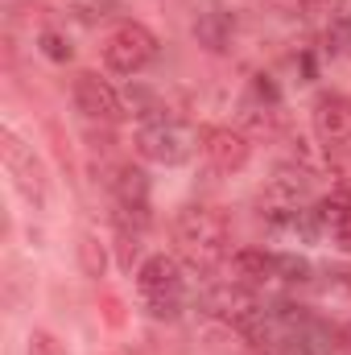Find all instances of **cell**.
I'll return each mask as SVG.
<instances>
[{"mask_svg":"<svg viewBox=\"0 0 351 355\" xmlns=\"http://www.w3.org/2000/svg\"><path fill=\"white\" fill-rule=\"evenodd\" d=\"M137 153L145 157V162H153V166H182V162H190V153H194V132L186 128V124H178V120H153V124H141L137 128Z\"/></svg>","mask_w":351,"mask_h":355,"instance_id":"3","label":"cell"},{"mask_svg":"<svg viewBox=\"0 0 351 355\" xmlns=\"http://www.w3.org/2000/svg\"><path fill=\"white\" fill-rule=\"evenodd\" d=\"M116 207H149V174L141 166H116L108 178Z\"/></svg>","mask_w":351,"mask_h":355,"instance_id":"11","label":"cell"},{"mask_svg":"<svg viewBox=\"0 0 351 355\" xmlns=\"http://www.w3.org/2000/svg\"><path fill=\"white\" fill-rule=\"evenodd\" d=\"M207 314H215V318H228V322H236L240 314H248L252 306H257V297L240 285V281H223V285H215L211 293H207Z\"/></svg>","mask_w":351,"mask_h":355,"instance_id":"10","label":"cell"},{"mask_svg":"<svg viewBox=\"0 0 351 355\" xmlns=\"http://www.w3.org/2000/svg\"><path fill=\"white\" fill-rule=\"evenodd\" d=\"M232 272L240 285H261L268 277H277V257L264 252V248H240L232 257Z\"/></svg>","mask_w":351,"mask_h":355,"instance_id":"13","label":"cell"},{"mask_svg":"<svg viewBox=\"0 0 351 355\" xmlns=\"http://www.w3.org/2000/svg\"><path fill=\"white\" fill-rule=\"evenodd\" d=\"M232 33H236V21L223 12V8H207L198 21H194V42L211 54H223L232 46Z\"/></svg>","mask_w":351,"mask_h":355,"instance_id":"12","label":"cell"},{"mask_svg":"<svg viewBox=\"0 0 351 355\" xmlns=\"http://www.w3.org/2000/svg\"><path fill=\"white\" fill-rule=\"evenodd\" d=\"M0 157H4V166H8V174H12V186L21 190V198L33 202V207H46V194H50L46 170H42L37 153H33L12 128H0Z\"/></svg>","mask_w":351,"mask_h":355,"instance_id":"4","label":"cell"},{"mask_svg":"<svg viewBox=\"0 0 351 355\" xmlns=\"http://www.w3.org/2000/svg\"><path fill=\"white\" fill-rule=\"evenodd\" d=\"M87 141H91V149H95V153H112V145H116V141H112V132H91Z\"/></svg>","mask_w":351,"mask_h":355,"instance_id":"26","label":"cell"},{"mask_svg":"<svg viewBox=\"0 0 351 355\" xmlns=\"http://www.w3.org/2000/svg\"><path fill=\"white\" fill-rule=\"evenodd\" d=\"M137 289L141 297H178L182 293V268L174 257L157 252V257H145L137 268Z\"/></svg>","mask_w":351,"mask_h":355,"instance_id":"7","label":"cell"},{"mask_svg":"<svg viewBox=\"0 0 351 355\" xmlns=\"http://www.w3.org/2000/svg\"><path fill=\"white\" fill-rule=\"evenodd\" d=\"M310 211H314L318 227H331V232H335V227L351 215V190H348V186H335V190H331V194H323Z\"/></svg>","mask_w":351,"mask_h":355,"instance_id":"15","label":"cell"},{"mask_svg":"<svg viewBox=\"0 0 351 355\" xmlns=\"http://www.w3.org/2000/svg\"><path fill=\"white\" fill-rule=\"evenodd\" d=\"M145 310H149L153 322H174L182 314V293L178 297H145Z\"/></svg>","mask_w":351,"mask_h":355,"instance_id":"23","label":"cell"},{"mask_svg":"<svg viewBox=\"0 0 351 355\" xmlns=\"http://www.w3.org/2000/svg\"><path fill=\"white\" fill-rule=\"evenodd\" d=\"M244 128H248V132H244L248 141H252V137H264V141H268V137L281 132V112H277V107H244Z\"/></svg>","mask_w":351,"mask_h":355,"instance_id":"16","label":"cell"},{"mask_svg":"<svg viewBox=\"0 0 351 355\" xmlns=\"http://www.w3.org/2000/svg\"><path fill=\"white\" fill-rule=\"evenodd\" d=\"M331 355H351V322L335 327V335H331Z\"/></svg>","mask_w":351,"mask_h":355,"instance_id":"25","label":"cell"},{"mask_svg":"<svg viewBox=\"0 0 351 355\" xmlns=\"http://www.w3.org/2000/svg\"><path fill=\"white\" fill-rule=\"evenodd\" d=\"M157 33L141 21H124L108 33L103 42V67L112 75H141L153 58H157Z\"/></svg>","mask_w":351,"mask_h":355,"instance_id":"2","label":"cell"},{"mask_svg":"<svg viewBox=\"0 0 351 355\" xmlns=\"http://www.w3.org/2000/svg\"><path fill=\"white\" fill-rule=\"evenodd\" d=\"M37 46H42V54H46L50 62H71V58H75L71 37L58 33V29H42V33H37Z\"/></svg>","mask_w":351,"mask_h":355,"instance_id":"19","label":"cell"},{"mask_svg":"<svg viewBox=\"0 0 351 355\" xmlns=\"http://www.w3.org/2000/svg\"><path fill=\"white\" fill-rule=\"evenodd\" d=\"M310 186H314V174L298 162H285L277 166L273 178H268V207H302L310 198Z\"/></svg>","mask_w":351,"mask_h":355,"instance_id":"8","label":"cell"},{"mask_svg":"<svg viewBox=\"0 0 351 355\" xmlns=\"http://www.w3.org/2000/svg\"><path fill=\"white\" fill-rule=\"evenodd\" d=\"M116 261L128 272H132V265L141 268V236L137 232H116Z\"/></svg>","mask_w":351,"mask_h":355,"instance_id":"21","label":"cell"},{"mask_svg":"<svg viewBox=\"0 0 351 355\" xmlns=\"http://www.w3.org/2000/svg\"><path fill=\"white\" fill-rule=\"evenodd\" d=\"M323 293L335 302H351V265H327L323 268Z\"/></svg>","mask_w":351,"mask_h":355,"instance_id":"18","label":"cell"},{"mask_svg":"<svg viewBox=\"0 0 351 355\" xmlns=\"http://www.w3.org/2000/svg\"><path fill=\"white\" fill-rule=\"evenodd\" d=\"M327 50L331 54H351V8L331 12V21H327Z\"/></svg>","mask_w":351,"mask_h":355,"instance_id":"17","label":"cell"},{"mask_svg":"<svg viewBox=\"0 0 351 355\" xmlns=\"http://www.w3.org/2000/svg\"><path fill=\"white\" fill-rule=\"evenodd\" d=\"M310 272H314V268H310L306 257H293V252H281V257H277V277L289 281V285H306V281H314Z\"/></svg>","mask_w":351,"mask_h":355,"instance_id":"20","label":"cell"},{"mask_svg":"<svg viewBox=\"0 0 351 355\" xmlns=\"http://www.w3.org/2000/svg\"><path fill=\"white\" fill-rule=\"evenodd\" d=\"M335 244H339L343 252H351V215L339 223V227H335Z\"/></svg>","mask_w":351,"mask_h":355,"instance_id":"27","label":"cell"},{"mask_svg":"<svg viewBox=\"0 0 351 355\" xmlns=\"http://www.w3.org/2000/svg\"><path fill=\"white\" fill-rule=\"evenodd\" d=\"M75 107L87 116V120H99V124H116L124 116V95L112 87L108 79H99L95 71H79L75 75Z\"/></svg>","mask_w":351,"mask_h":355,"instance_id":"5","label":"cell"},{"mask_svg":"<svg viewBox=\"0 0 351 355\" xmlns=\"http://www.w3.org/2000/svg\"><path fill=\"white\" fill-rule=\"evenodd\" d=\"M174 240H178V252L194 268L215 272L228 261V240H232L228 215L215 211V207H203V202H186L174 215Z\"/></svg>","mask_w":351,"mask_h":355,"instance_id":"1","label":"cell"},{"mask_svg":"<svg viewBox=\"0 0 351 355\" xmlns=\"http://www.w3.org/2000/svg\"><path fill=\"white\" fill-rule=\"evenodd\" d=\"M203 153L219 174H240L252 162V141L240 128L215 124V128H203Z\"/></svg>","mask_w":351,"mask_h":355,"instance_id":"6","label":"cell"},{"mask_svg":"<svg viewBox=\"0 0 351 355\" xmlns=\"http://www.w3.org/2000/svg\"><path fill=\"white\" fill-rule=\"evenodd\" d=\"M25 355H67V343H62L54 331H29Z\"/></svg>","mask_w":351,"mask_h":355,"instance_id":"22","label":"cell"},{"mask_svg":"<svg viewBox=\"0 0 351 355\" xmlns=\"http://www.w3.org/2000/svg\"><path fill=\"white\" fill-rule=\"evenodd\" d=\"M75 257H79V272L87 281H99L108 272V244L95 236V232H83L79 244H75Z\"/></svg>","mask_w":351,"mask_h":355,"instance_id":"14","label":"cell"},{"mask_svg":"<svg viewBox=\"0 0 351 355\" xmlns=\"http://www.w3.org/2000/svg\"><path fill=\"white\" fill-rule=\"evenodd\" d=\"M314 132L327 145H351V99L348 95H323L314 103Z\"/></svg>","mask_w":351,"mask_h":355,"instance_id":"9","label":"cell"},{"mask_svg":"<svg viewBox=\"0 0 351 355\" xmlns=\"http://www.w3.org/2000/svg\"><path fill=\"white\" fill-rule=\"evenodd\" d=\"M99 310H103V322L108 327H124V302L116 293H103L99 297Z\"/></svg>","mask_w":351,"mask_h":355,"instance_id":"24","label":"cell"}]
</instances>
